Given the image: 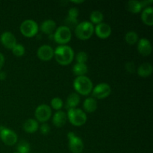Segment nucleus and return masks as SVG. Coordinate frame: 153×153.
<instances>
[{
  "instance_id": "0eeeda50",
  "label": "nucleus",
  "mask_w": 153,
  "mask_h": 153,
  "mask_svg": "<svg viewBox=\"0 0 153 153\" xmlns=\"http://www.w3.org/2000/svg\"><path fill=\"white\" fill-rule=\"evenodd\" d=\"M0 138L3 143L7 146H13L16 144L18 140L17 134L4 126H0Z\"/></svg>"
},
{
  "instance_id": "f257e3e1",
  "label": "nucleus",
  "mask_w": 153,
  "mask_h": 153,
  "mask_svg": "<svg viewBox=\"0 0 153 153\" xmlns=\"http://www.w3.org/2000/svg\"><path fill=\"white\" fill-rule=\"evenodd\" d=\"M55 60L61 65H68L74 58V52L70 46L67 45H61L54 51Z\"/></svg>"
},
{
  "instance_id": "a878e982",
  "label": "nucleus",
  "mask_w": 153,
  "mask_h": 153,
  "mask_svg": "<svg viewBox=\"0 0 153 153\" xmlns=\"http://www.w3.org/2000/svg\"><path fill=\"white\" fill-rule=\"evenodd\" d=\"M17 149V152L19 153H29L30 149V145L25 140H21L19 143L17 144L16 146Z\"/></svg>"
},
{
  "instance_id": "4be33fe9",
  "label": "nucleus",
  "mask_w": 153,
  "mask_h": 153,
  "mask_svg": "<svg viewBox=\"0 0 153 153\" xmlns=\"http://www.w3.org/2000/svg\"><path fill=\"white\" fill-rule=\"evenodd\" d=\"M80 102V97L76 93H72L69 97H67V102H66V107L68 109L75 108L76 106Z\"/></svg>"
},
{
  "instance_id": "9b49d317",
  "label": "nucleus",
  "mask_w": 153,
  "mask_h": 153,
  "mask_svg": "<svg viewBox=\"0 0 153 153\" xmlns=\"http://www.w3.org/2000/svg\"><path fill=\"white\" fill-rule=\"evenodd\" d=\"M37 55L41 61H49L53 58L54 50L49 45H43L37 49Z\"/></svg>"
},
{
  "instance_id": "dca6fc26",
  "label": "nucleus",
  "mask_w": 153,
  "mask_h": 153,
  "mask_svg": "<svg viewBox=\"0 0 153 153\" xmlns=\"http://www.w3.org/2000/svg\"><path fill=\"white\" fill-rule=\"evenodd\" d=\"M67 120V114L64 111H58L54 114L53 117H52V123H53V124L56 127L61 128L63 126L65 125Z\"/></svg>"
},
{
  "instance_id": "393cba45",
  "label": "nucleus",
  "mask_w": 153,
  "mask_h": 153,
  "mask_svg": "<svg viewBox=\"0 0 153 153\" xmlns=\"http://www.w3.org/2000/svg\"><path fill=\"white\" fill-rule=\"evenodd\" d=\"M125 40L129 45H134L138 41V35L134 31H128L125 35Z\"/></svg>"
},
{
  "instance_id": "7ed1b4c3",
  "label": "nucleus",
  "mask_w": 153,
  "mask_h": 153,
  "mask_svg": "<svg viewBox=\"0 0 153 153\" xmlns=\"http://www.w3.org/2000/svg\"><path fill=\"white\" fill-rule=\"evenodd\" d=\"M94 32V27L91 22L84 21L77 25L75 28L76 36L80 40H88L91 38Z\"/></svg>"
},
{
  "instance_id": "9d476101",
  "label": "nucleus",
  "mask_w": 153,
  "mask_h": 153,
  "mask_svg": "<svg viewBox=\"0 0 153 153\" xmlns=\"http://www.w3.org/2000/svg\"><path fill=\"white\" fill-rule=\"evenodd\" d=\"M111 93V88L107 83L99 84L93 90V96L94 98L100 99V100L107 98Z\"/></svg>"
},
{
  "instance_id": "f704fd0d",
  "label": "nucleus",
  "mask_w": 153,
  "mask_h": 153,
  "mask_svg": "<svg viewBox=\"0 0 153 153\" xmlns=\"http://www.w3.org/2000/svg\"><path fill=\"white\" fill-rule=\"evenodd\" d=\"M7 78V74L5 72H0V81H4Z\"/></svg>"
},
{
  "instance_id": "c85d7f7f",
  "label": "nucleus",
  "mask_w": 153,
  "mask_h": 153,
  "mask_svg": "<svg viewBox=\"0 0 153 153\" xmlns=\"http://www.w3.org/2000/svg\"><path fill=\"white\" fill-rule=\"evenodd\" d=\"M51 105L54 109L57 111H61L63 107V101L59 97H55L51 100Z\"/></svg>"
},
{
  "instance_id": "f03ea898",
  "label": "nucleus",
  "mask_w": 153,
  "mask_h": 153,
  "mask_svg": "<svg viewBox=\"0 0 153 153\" xmlns=\"http://www.w3.org/2000/svg\"><path fill=\"white\" fill-rule=\"evenodd\" d=\"M73 87L78 94L87 96L93 91V83L87 76H78L73 82Z\"/></svg>"
},
{
  "instance_id": "20e7f679",
  "label": "nucleus",
  "mask_w": 153,
  "mask_h": 153,
  "mask_svg": "<svg viewBox=\"0 0 153 153\" xmlns=\"http://www.w3.org/2000/svg\"><path fill=\"white\" fill-rule=\"evenodd\" d=\"M67 116L70 123L75 126H82L87 121L86 114L82 109L76 108L68 109Z\"/></svg>"
},
{
  "instance_id": "72a5a7b5",
  "label": "nucleus",
  "mask_w": 153,
  "mask_h": 153,
  "mask_svg": "<svg viewBox=\"0 0 153 153\" xmlns=\"http://www.w3.org/2000/svg\"><path fill=\"white\" fill-rule=\"evenodd\" d=\"M4 64V55L0 52V70H1V68H2Z\"/></svg>"
},
{
  "instance_id": "f8f14e48",
  "label": "nucleus",
  "mask_w": 153,
  "mask_h": 153,
  "mask_svg": "<svg viewBox=\"0 0 153 153\" xmlns=\"http://www.w3.org/2000/svg\"><path fill=\"white\" fill-rule=\"evenodd\" d=\"M0 40L1 44L8 49H12L16 45V37L10 31H5L2 33L0 37Z\"/></svg>"
},
{
  "instance_id": "aec40b11",
  "label": "nucleus",
  "mask_w": 153,
  "mask_h": 153,
  "mask_svg": "<svg viewBox=\"0 0 153 153\" xmlns=\"http://www.w3.org/2000/svg\"><path fill=\"white\" fill-rule=\"evenodd\" d=\"M152 73V66L149 63H143L137 68V74L140 77L146 78L150 76Z\"/></svg>"
},
{
  "instance_id": "c756f323",
  "label": "nucleus",
  "mask_w": 153,
  "mask_h": 153,
  "mask_svg": "<svg viewBox=\"0 0 153 153\" xmlns=\"http://www.w3.org/2000/svg\"><path fill=\"white\" fill-rule=\"evenodd\" d=\"M76 59L77 63L79 64H86V62L88 61V54L86 53L85 52H78L77 55L76 56Z\"/></svg>"
},
{
  "instance_id": "b1692460",
  "label": "nucleus",
  "mask_w": 153,
  "mask_h": 153,
  "mask_svg": "<svg viewBox=\"0 0 153 153\" xmlns=\"http://www.w3.org/2000/svg\"><path fill=\"white\" fill-rule=\"evenodd\" d=\"M90 19H91V23L94 24H100L102 22L103 20V14L101 11L100 10H94L92 13H91L90 16Z\"/></svg>"
},
{
  "instance_id": "a211bd4d",
  "label": "nucleus",
  "mask_w": 153,
  "mask_h": 153,
  "mask_svg": "<svg viewBox=\"0 0 153 153\" xmlns=\"http://www.w3.org/2000/svg\"><path fill=\"white\" fill-rule=\"evenodd\" d=\"M23 129L25 132L29 133V134H32V133L36 132L39 128L38 123L37 120L34 119H28L24 123Z\"/></svg>"
},
{
  "instance_id": "1a4fd4ad",
  "label": "nucleus",
  "mask_w": 153,
  "mask_h": 153,
  "mask_svg": "<svg viewBox=\"0 0 153 153\" xmlns=\"http://www.w3.org/2000/svg\"><path fill=\"white\" fill-rule=\"evenodd\" d=\"M52 116V109L49 105L45 104L37 106L35 110L36 119L40 123H45L49 120Z\"/></svg>"
},
{
  "instance_id": "f3484780",
  "label": "nucleus",
  "mask_w": 153,
  "mask_h": 153,
  "mask_svg": "<svg viewBox=\"0 0 153 153\" xmlns=\"http://www.w3.org/2000/svg\"><path fill=\"white\" fill-rule=\"evenodd\" d=\"M40 30L44 34L50 35V34H52V33L56 30V23L52 19L45 20L44 22H42L41 25H40Z\"/></svg>"
},
{
  "instance_id": "6ab92c4d",
  "label": "nucleus",
  "mask_w": 153,
  "mask_h": 153,
  "mask_svg": "<svg viewBox=\"0 0 153 153\" xmlns=\"http://www.w3.org/2000/svg\"><path fill=\"white\" fill-rule=\"evenodd\" d=\"M141 19L143 23L146 25L152 26L153 25V9L152 7H148L143 10L141 13Z\"/></svg>"
},
{
  "instance_id": "2f4dec72",
  "label": "nucleus",
  "mask_w": 153,
  "mask_h": 153,
  "mask_svg": "<svg viewBox=\"0 0 153 153\" xmlns=\"http://www.w3.org/2000/svg\"><path fill=\"white\" fill-rule=\"evenodd\" d=\"M125 68L128 73H133L135 71V64L133 62H131V61H130V62H128L126 64Z\"/></svg>"
},
{
  "instance_id": "473e14b6",
  "label": "nucleus",
  "mask_w": 153,
  "mask_h": 153,
  "mask_svg": "<svg viewBox=\"0 0 153 153\" xmlns=\"http://www.w3.org/2000/svg\"><path fill=\"white\" fill-rule=\"evenodd\" d=\"M40 132L42 133L43 134H48L50 131V127L48 124L46 123H43L40 127Z\"/></svg>"
},
{
  "instance_id": "5701e85b",
  "label": "nucleus",
  "mask_w": 153,
  "mask_h": 153,
  "mask_svg": "<svg viewBox=\"0 0 153 153\" xmlns=\"http://www.w3.org/2000/svg\"><path fill=\"white\" fill-rule=\"evenodd\" d=\"M88 67L85 64H75L73 67V72L74 75L78 76H84L88 73Z\"/></svg>"
},
{
  "instance_id": "cd10ccee",
  "label": "nucleus",
  "mask_w": 153,
  "mask_h": 153,
  "mask_svg": "<svg viewBox=\"0 0 153 153\" xmlns=\"http://www.w3.org/2000/svg\"><path fill=\"white\" fill-rule=\"evenodd\" d=\"M12 52H13V55L15 56H17V57H21L25 54V47L22 46V44H17L16 43V46L11 49Z\"/></svg>"
},
{
  "instance_id": "4468645a",
  "label": "nucleus",
  "mask_w": 153,
  "mask_h": 153,
  "mask_svg": "<svg viewBox=\"0 0 153 153\" xmlns=\"http://www.w3.org/2000/svg\"><path fill=\"white\" fill-rule=\"evenodd\" d=\"M152 1H135V0H131L127 2L126 8L129 12L132 13H137L142 10L144 6H146V4H151Z\"/></svg>"
},
{
  "instance_id": "e433bc0d",
  "label": "nucleus",
  "mask_w": 153,
  "mask_h": 153,
  "mask_svg": "<svg viewBox=\"0 0 153 153\" xmlns=\"http://www.w3.org/2000/svg\"><path fill=\"white\" fill-rule=\"evenodd\" d=\"M13 153H19L18 152H13Z\"/></svg>"
},
{
  "instance_id": "2eb2a0df",
  "label": "nucleus",
  "mask_w": 153,
  "mask_h": 153,
  "mask_svg": "<svg viewBox=\"0 0 153 153\" xmlns=\"http://www.w3.org/2000/svg\"><path fill=\"white\" fill-rule=\"evenodd\" d=\"M137 50L143 56H148L152 52V45L149 40L141 38L137 41Z\"/></svg>"
},
{
  "instance_id": "ddd939ff",
  "label": "nucleus",
  "mask_w": 153,
  "mask_h": 153,
  "mask_svg": "<svg viewBox=\"0 0 153 153\" xmlns=\"http://www.w3.org/2000/svg\"><path fill=\"white\" fill-rule=\"evenodd\" d=\"M94 31L98 37L101 39H106L111 34V28L108 24L101 22L97 25L96 28H94Z\"/></svg>"
},
{
  "instance_id": "412c9836",
  "label": "nucleus",
  "mask_w": 153,
  "mask_h": 153,
  "mask_svg": "<svg viewBox=\"0 0 153 153\" xmlns=\"http://www.w3.org/2000/svg\"><path fill=\"white\" fill-rule=\"evenodd\" d=\"M83 108L88 113L94 112L97 108V102L93 97H89L85 100L83 103Z\"/></svg>"
},
{
  "instance_id": "bb28decb",
  "label": "nucleus",
  "mask_w": 153,
  "mask_h": 153,
  "mask_svg": "<svg viewBox=\"0 0 153 153\" xmlns=\"http://www.w3.org/2000/svg\"><path fill=\"white\" fill-rule=\"evenodd\" d=\"M64 22L66 24V26L67 28L71 29H74L76 28V27L77 26V25L79 24V21H78L77 19H75V18L70 17V16H67V18L64 20Z\"/></svg>"
},
{
  "instance_id": "39448f33",
  "label": "nucleus",
  "mask_w": 153,
  "mask_h": 153,
  "mask_svg": "<svg viewBox=\"0 0 153 153\" xmlns=\"http://www.w3.org/2000/svg\"><path fill=\"white\" fill-rule=\"evenodd\" d=\"M72 33L71 30L67 28L66 25L59 26L55 31L53 34V39L56 43L61 45H65L69 43L71 40Z\"/></svg>"
},
{
  "instance_id": "c9c22d12",
  "label": "nucleus",
  "mask_w": 153,
  "mask_h": 153,
  "mask_svg": "<svg viewBox=\"0 0 153 153\" xmlns=\"http://www.w3.org/2000/svg\"><path fill=\"white\" fill-rule=\"evenodd\" d=\"M72 2L75 3V4H80V3L84 2V1H82V0L81 1H72Z\"/></svg>"
},
{
  "instance_id": "423d86ee",
  "label": "nucleus",
  "mask_w": 153,
  "mask_h": 153,
  "mask_svg": "<svg viewBox=\"0 0 153 153\" xmlns=\"http://www.w3.org/2000/svg\"><path fill=\"white\" fill-rule=\"evenodd\" d=\"M20 32L26 37H32L38 32V25L32 19H26L20 25Z\"/></svg>"
},
{
  "instance_id": "7c9ffc66",
  "label": "nucleus",
  "mask_w": 153,
  "mask_h": 153,
  "mask_svg": "<svg viewBox=\"0 0 153 153\" xmlns=\"http://www.w3.org/2000/svg\"><path fill=\"white\" fill-rule=\"evenodd\" d=\"M79 11L78 10L77 7H71L70 10H68V16L72 18H75V19H77V17L79 16Z\"/></svg>"
},
{
  "instance_id": "6e6552de",
  "label": "nucleus",
  "mask_w": 153,
  "mask_h": 153,
  "mask_svg": "<svg viewBox=\"0 0 153 153\" xmlns=\"http://www.w3.org/2000/svg\"><path fill=\"white\" fill-rule=\"evenodd\" d=\"M69 140V149L73 153H82L84 149V143L82 139L79 138L74 132L67 134Z\"/></svg>"
}]
</instances>
